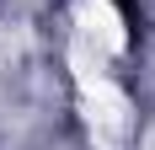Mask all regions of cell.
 Segmentation results:
<instances>
[{"label": "cell", "instance_id": "6da1fadb", "mask_svg": "<svg viewBox=\"0 0 155 150\" xmlns=\"http://www.w3.org/2000/svg\"><path fill=\"white\" fill-rule=\"evenodd\" d=\"M112 5H118L123 16H134V11H139V0H112Z\"/></svg>", "mask_w": 155, "mask_h": 150}]
</instances>
